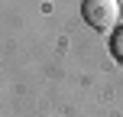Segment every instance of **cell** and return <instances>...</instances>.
<instances>
[{
  "label": "cell",
  "mask_w": 123,
  "mask_h": 117,
  "mask_svg": "<svg viewBox=\"0 0 123 117\" xmlns=\"http://www.w3.org/2000/svg\"><path fill=\"white\" fill-rule=\"evenodd\" d=\"M81 16L94 29H110L120 20V3L117 0H84L81 3Z\"/></svg>",
  "instance_id": "1"
},
{
  "label": "cell",
  "mask_w": 123,
  "mask_h": 117,
  "mask_svg": "<svg viewBox=\"0 0 123 117\" xmlns=\"http://www.w3.org/2000/svg\"><path fill=\"white\" fill-rule=\"evenodd\" d=\"M110 46H113V55L123 62V29H117V33H113V42H110Z\"/></svg>",
  "instance_id": "2"
}]
</instances>
